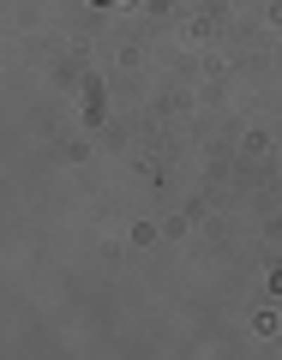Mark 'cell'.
<instances>
[{
  "instance_id": "cell-1",
  "label": "cell",
  "mask_w": 282,
  "mask_h": 360,
  "mask_svg": "<svg viewBox=\"0 0 282 360\" xmlns=\"http://www.w3.org/2000/svg\"><path fill=\"white\" fill-rule=\"evenodd\" d=\"M96 6H132V0H96Z\"/></svg>"
}]
</instances>
